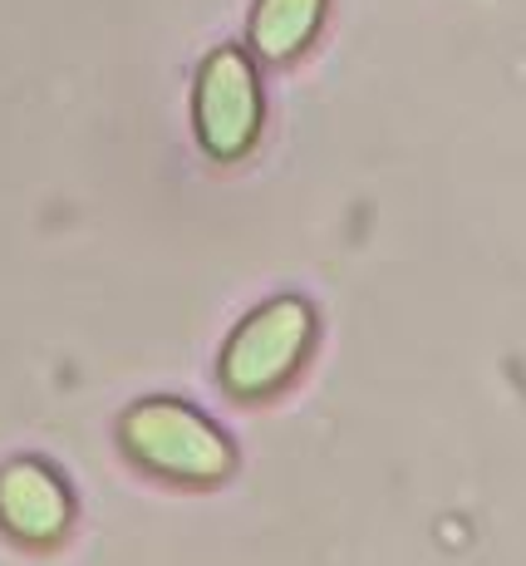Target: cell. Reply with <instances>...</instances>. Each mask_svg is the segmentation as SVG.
Wrapping results in <instances>:
<instances>
[{"mask_svg": "<svg viewBox=\"0 0 526 566\" xmlns=\"http://www.w3.org/2000/svg\"><path fill=\"white\" fill-rule=\"evenodd\" d=\"M0 517L25 537H50L64 522V493L60 483H50L40 468H10L0 473Z\"/></svg>", "mask_w": 526, "mask_h": 566, "instance_id": "obj_4", "label": "cell"}, {"mask_svg": "<svg viewBox=\"0 0 526 566\" xmlns=\"http://www.w3.org/2000/svg\"><path fill=\"white\" fill-rule=\"evenodd\" d=\"M128 439L138 443L148 463L172 468L182 478H212L227 468V449L202 419L172 405H148L128 419Z\"/></svg>", "mask_w": 526, "mask_h": 566, "instance_id": "obj_1", "label": "cell"}, {"mask_svg": "<svg viewBox=\"0 0 526 566\" xmlns=\"http://www.w3.org/2000/svg\"><path fill=\"white\" fill-rule=\"evenodd\" d=\"M301 340H305V311L301 306H271L266 315L246 325L236 335L232 355H227V379L236 389H266L281 379L295 355H301Z\"/></svg>", "mask_w": 526, "mask_h": 566, "instance_id": "obj_2", "label": "cell"}, {"mask_svg": "<svg viewBox=\"0 0 526 566\" xmlns=\"http://www.w3.org/2000/svg\"><path fill=\"white\" fill-rule=\"evenodd\" d=\"M251 124H256V90H251V74L236 54L212 60L202 80V134L217 154H236L246 144Z\"/></svg>", "mask_w": 526, "mask_h": 566, "instance_id": "obj_3", "label": "cell"}, {"mask_svg": "<svg viewBox=\"0 0 526 566\" xmlns=\"http://www.w3.org/2000/svg\"><path fill=\"white\" fill-rule=\"evenodd\" d=\"M315 0H266L261 6V45L271 54H286L291 45H301V35L311 30Z\"/></svg>", "mask_w": 526, "mask_h": 566, "instance_id": "obj_5", "label": "cell"}]
</instances>
